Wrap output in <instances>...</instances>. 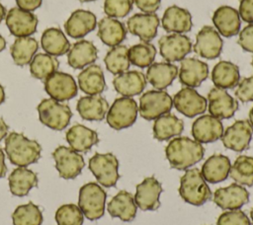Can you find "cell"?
Instances as JSON below:
<instances>
[{"mask_svg":"<svg viewBox=\"0 0 253 225\" xmlns=\"http://www.w3.org/2000/svg\"><path fill=\"white\" fill-rule=\"evenodd\" d=\"M165 155L172 168L188 170L204 158L205 148L195 139L178 136L169 141L165 148Z\"/></svg>","mask_w":253,"mask_h":225,"instance_id":"6da1fadb","label":"cell"},{"mask_svg":"<svg viewBox=\"0 0 253 225\" xmlns=\"http://www.w3.org/2000/svg\"><path fill=\"white\" fill-rule=\"evenodd\" d=\"M5 151L13 165L27 167L40 159L42 147L22 133L11 132L5 138Z\"/></svg>","mask_w":253,"mask_h":225,"instance_id":"7a4b0ae2","label":"cell"},{"mask_svg":"<svg viewBox=\"0 0 253 225\" xmlns=\"http://www.w3.org/2000/svg\"><path fill=\"white\" fill-rule=\"evenodd\" d=\"M180 196L184 201L200 206L211 196V191L198 168L189 169L180 179Z\"/></svg>","mask_w":253,"mask_h":225,"instance_id":"3957f363","label":"cell"},{"mask_svg":"<svg viewBox=\"0 0 253 225\" xmlns=\"http://www.w3.org/2000/svg\"><path fill=\"white\" fill-rule=\"evenodd\" d=\"M107 193L97 183H87L79 189L78 206L89 220H97L105 213Z\"/></svg>","mask_w":253,"mask_h":225,"instance_id":"277c9868","label":"cell"},{"mask_svg":"<svg viewBox=\"0 0 253 225\" xmlns=\"http://www.w3.org/2000/svg\"><path fill=\"white\" fill-rule=\"evenodd\" d=\"M37 110L40 121L53 130H63L72 116V112L67 105L51 98L43 99L38 105Z\"/></svg>","mask_w":253,"mask_h":225,"instance_id":"5b68a950","label":"cell"},{"mask_svg":"<svg viewBox=\"0 0 253 225\" xmlns=\"http://www.w3.org/2000/svg\"><path fill=\"white\" fill-rule=\"evenodd\" d=\"M138 107L132 98H118L109 108L106 115L107 122L116 130L127 128L135 122Z\"/></svg>","mask_w":253,"mask_h":225,"instance_id":"8992f818","label":"cell"},{"mask_svg":"<svg viewBox=\"0 0 253 225\" xmlns=\"http://www.w3.org/2000/svg\"><path fill=\"white\" fill-rule=\"evenodd\" d=\"M118 169L119 161L113 153H95L89 160V170L98 183L105 188L116 186L120 179Z\"/></svg>","mask_w":253,"mask_h":225,"instance_id":"52a82bcc","label":"cell"},{"mask_svg":"<svg viewBox=\"0 0 253 225\" xmlns=\"http://www.w3.org/2000/svg\"><path fill=\"white\" fill-rule=\"evenodd\" d=\"M173 107V99L163 90L146 91L139 99L138 112L142 118L153 120L168 113Z\"/></svg>","mask_w":253,"mask_h":225,"instance_id":"ba28073f","label":"cell"},{"mask_svg":"<svg viewBox=\"0 0 253 225\" xmlns=\"http://www.w3.org/2000/svg\"><path fill=\"white\" fill-rule=\"evenodd\" d=\"M52 157L59 177L65 180L75 179L85 166L83 156L70 147L58 146L52 152Z\"/></svg>","mask_w":253,"mask_h":225,"instance_id":"9c48e42d","label":"cell"},{"mask_svg":"<svg viewBox=\"0 0 253 225\" xmlns=\"http://www.w3.org/2000/svg\"><path fill=\"white\" fill-rule=\"evenodd\" d=\"M44 90L48 96L57 101L64 102L77 95L78 88L74 78L64 72L55 71L44 79Z\"/></svg>","mask_w":253,"mask_h":225,"instance_id":"30bf717a","label":"cell"},{"mask_svg":"<svg viewBox=\"0 0 253 225\" xmlns=\"http://www.w3.org/2000/svg\"><path fill=\"white\" fill-rule=\"evenodd\" d=\"M158 44L160 54L167 62L181 61L193 49L190 38L182 34L163 36L158 40Z\"/></svg>","mask_w":253,"mask_h":225,"instance_id":"8fae6325","label":"cell"},{"mask_svg":"<svg viewBox=\"0 0 253 225\" xmlns=\"http://www.w3.org/2000/svg\"><path fill=\"white\" fill-rule=\"evenodd\" d=\"M253 134V126L247 119L236 120L223 130L222 144L235 152H242L249 147Z\"/></svg>","mask_w":253,"mask_h":225,"instance_id":"7c38bea8","label":"cell"},{"mask_svg":"<svg viewBox=\"0 0 253 225\" xmlns=\"http://www.w3.org/2000/svg\"><path fill=\"white\" fill-rule=\"evenodd\" d=\"M173 106L185 116L194 117L206 112L208 102L194 88L185 87L175 94Z\"/></svg>","mask_w":253,"mask_h":225,"instance_id":"4fadbf2b","label":"cell"},{"mask_svg":"<svg viewBox=\"0 0 253 225\" xmlns=\"http://www.w3.org/2000/svg\"><path fill=\"white\" fill-rule=\"evenodd\" d=\"M5 19L10 33L17 38L30 37L37 31L38 18L32 12L14 7L8 11Z\"/></svg>","mask_w":253,"mask_h":225,"instance_id":"5bb4252c","label":"cell"},{"mask_svg":"<svg viewBox=\"0 0 253 225\" xmlns=\"http://www.w3.org/2000/svg\"><path fill=\"white\" fill-rule=\"evenodd\" d=\"M222 45L223 41L218 32L211 26H204L197 34L193 49L204 58L214 59L219 56Z\"/></svg>","mask_w":253,"mask_h":225,"instance_id":"9a60e30c","label":"cell"},{"mask_svg":"<svg viewBox=\"0 0 253 225\" xmlns=\"http://www.w3.org/2000/svg\"><path fill=\"white\" fill-rule=\"evenodd\" d=\"M209 112L218 119L230 118L238 110V102L224 89L212 88L208 94Z\"/></svg>","mask_w":253,"mask_h":225,"instance_id":"2e32d148","label":"cell"},{"mask_svg":"<svg viewBox=\"0 0 253 225\" xmlns=\"http://www.w3.org/2000/svg\"><path fill=\"white\" fill-rule=\"evenodd\" d=\"M159 24V18L154 13H136L126 21L127 31L145 42L156 37Z\"/></svg>","mask_w":253,"mask_h":225,"instance_id":"e0dca14e","label":"cell"},{"mask_svg":"<svg viewBox=\"0 0 253 225\" xmlns=\"http://www.w3.org/2000/svg\"><path fill=\"white\" fill-rule=\"evenodd\" d=\"M162 192L161 184L154 178H145L136 186L134 202L141 210H156L160 206L159 196Z\"/></svg>","mask_w":253,"mask_h":225,"instance_id":"ac0fdd59","label":"cell"},{"mask_svg":"<svg viewBox=\"0 0 253 225\" xmlns=\"http://www.w3.org/2000/svg\"><path fill=\"white\" fill-rule=\"evenodd\" d=\"M222 133V122L211 114L201 115L192 124V135L200 143L214 142L221 138Z\"/></svg>","mask_w":253,"mask_h":225,"instance_id":"d6986e66","label":"cell"},{"mask_svg":"<svg viewBox=\"0 0 253 225\" xmlns=\"http://www.w3.org/2000/svg\"><path fill=\"white\" fill-rule=\"evenodd\" d=\"M249 200L247 189L238 184H231L225 188H217L213 193V202L221 209L236 210Z\"/></svg>","mask_w":253,"mask_h":225,"instance_id":"ffe728a7","label":"cell"},{"mask_svg":"<svg viewBox=\"0 0 253 225\" xmlns=\"http://www.w3.org/2000/svg\"><path fill=\"white\" fill-rule=\"evenodd\" d=\"M209 76V66L197 58H184L181 60L179 80L186 87H199Z\"/></svg>","mask_w":253,"mask_h":225,"instance_id":"44dd1931","label":"cell"},{"mask_svg":"<svg viewBox=\"0 0 253 225\" xmlns=\"http://www.w3.org/2000/svg\"><path fill=\"white\" fill-rule=\"evenodd\" d=\"M212 23L218 34L225 38L236 36L240 32V16L236 9L230 6L218 7L212 15Z\"/></svg>","mask_w":253,"mask_h":225,"instance_id":"7402d4cb","label":"cell"},{"mask_svg":"<svg viewBox=\"0 0 253 225\" xmlns=\"http://www.w3.org/2000/svg\"><path fill=\"white\" fill-rule=\"evenodd\" d=\"M161 25L167 33H188L193 27L192 15L188 10L177 5H173L165 10L161 20Z\"/></svg>","mask_w":253,"mask_h":225,"instance_id":"603a6c76","label":"cell"},{"mask_svg":"<svg viewBox=\"0 0 253 225\" xmlns=\"http://www.w3.org/2000/svg\"><path fill=\"white\" fill-rule=\"evenodd\" d=\"M97 26L96 16L87 10L74 11L64 24L66 34L72 38H82Z\"/></svg>","mask_w":253,"mask_h":225,"instance_id":"cb8c5ba5","label":"cell"},{"mask_svg":"<svg viewBox=\"0 0 253 225\" xmlns=\"http://www.w3.org/2000/svg\"><path fill=\"white\" fill-rule=\"evenodd\" d=\"M115 90L123 97L136 96L145 89L146 77L141 71L131 70L117 75L113 80Z\"/></svg>","mask_w":253,"mask_h":225,"instance_id":"d4e9b609","label":"cell"},{"mask_svg":"<svg viewBox=\"0 0 253 225\" xmlns=\"http://www.w3.org/2000/svg\"><path fill=\"white\" fill-rule=\"evenodd\" d=\"M76 110L85 120L100 121L105 118L109 111L107 100L100 95L81 97L76 105Z\"/></svg>","mask_w":253,"mask_h":225,"instance_id":"484cf974","label":"cell"},{"mask_svg":"<svg viewBox=\"0 0 253 225\" xmlns=\"http://www.w3.org/2000/svg\"><path fill=\"white\" fill-rule=\"evenodd\" d=\"M70 148L76 152L85 153L99 142L98 133L83 124H74L65 134Z\"/></svg>","mask_w":253,"mask_h":225,"instance_id":"4316f807","label":"cell"},{"mask_svg":"<svg viewBox=\"0 0 253 225\" xmlns=\"http://www.w3.org/2000/svg\"><path fill=\"white\" fill-rule=\"evenodd\" d=\"M231 168L230 160L222 154H213L209 157L202 166L201 174L206 182L216 184L224 181Z\"/></svg>","mask_w":253,"mask_h":225,"instance_id":"83f0119b","label":"cell"},{"mask_svg":"<svg viewBox=\"0 0 253 225\" xmlns=\"http://www.w3.org/2000/svg\"><path fill=\"white\" fill-rule=\"evenodd\" d=\"M98 49L90 40L76 41L67 52V62L74 69H82L97 60Z\"/></svg>","mask_w":253,"mask_h":225,"instance_id":"f1b7e54d","label":"cell"},{"mask_svg":"<svg viewBox=\"0 0 253 225\" xmlns=\"http://www.w3.org/2000/svg\"><path fill=\"white\" fill-rule=\"evenodd\" d=\"M108 212L112 217H118L122 221H132L136 215L137 206L134 198L126 190H120L108 203Z\"/></svg>","mask_w":253,"mask_h":225,"instance_id":"f546056e","label":"cell"},{"mask_svg":"<svg viewBox=\"0 0 253 225\" xmlns=\"http://www.w3.org/2000/svg\"><path fill=\"white\" fill-rule=\"evenodd\" d=\"M78 85L85 94L100 95L106 89L104 72L99 65L91 64L78 74Z\"/></svg>","mask_w":253,"mask_h":225,"instance_id":"4dcf8cb0","label":"cell"},{"mask_svg":"<svg viewBox=\"0 0 253 225\" xmlns=\"http://www.w3.org/2000/svg\"><path fill=\"white\" fill-rule=\"evenodd\" d=\"M178 75V67L170 62H156L148 66L146 80L157 90H164Z\"/></svg>","mask_w":253,"mask_h":225,"instance_id":"1f68e13d","label":"cell"},{"mask_svg":"<svg viewBox=\"0 0 253 225\" xmlns=\"http://www.w3.org/2000/svg\"><path fill=\"white\" fill-rule=\"evenodd\" d=\"M8 181L10 191L16 196H25L33 188L38 186L37 174L26 167L14 169Z\"/></svg>","mask_w":253,"mask_h":225,"instance_id":"d6a6232c","label":"cell"},{"mask_svg":"<svg viewBox=\"0 0 253 225\" xmlns=\"http://www.w3.org/2000/svg\"><path fill=\"white\" fill-rule=\"evenodd\" d=\"M211 80L217 88L233 89L240 81L239 68L230 61L221 60L214 65L211 71Z\"/></svg>","mask_w":253,"mask_h":225,"instance_id":"836d02e7","label":"cell"},{"mask_svg":"<svg viewBox=\"0 0 253 225\" xmlns=\"http://www.w3.org/2000/svg\"><path fill=\"white\" fill-rule=\"evenodd\" d=\"M126 36L125 25L115 18L105 17L98 23V37L108 46L121 44Z\"/></svg>","mask_w":253,"mask_h":225,"instance_id":"e575fe53","label":"cell"},{"mask_svg":"<svg viewBox=\"0 0 253 225\" xmlns=\"http://www.w3.org/2000/svg\"><path fill=\"white\" fill-rule=\"evenodd\" d=\"M153 137L158 141L169 140L179 136L184 130V121L172 113H165L154 120Z\"/></svg>","mask_w":253,"mask_h":225,"instance_id":"d590c367","label":"cell"},{"mask_svg":"<svg viewBox=\"0 0 253 225\" xmlns=\"http://www.w3.org/2000/svg\"><path fill=\"white\" fill-rule=\"evenodd\" d=\"M41 45L47 54L52 56L66 54L71 47L63 32L57 28H49L42 33Z\"/></svg>","mask_w":253,"mask_h":225,"instance_id":"8d00e7d4","label":"cell"},{"mask_svg":"<svg viewBox=\"0 0 253 225\" xmlns=\"http://www.w3.org/2000/svg\"><path fill=\"white\" fill-rule=\"evenodd\" d=\"M38 49V40L31 37H25L15 39L10 47V52L15 64L24 66L32 61Z\"/></svg>","mask_w":253,"mask_h":225,"instance_id":"74e56055","label":"cell"},{"mask_svg":"<svg viewBox=\"0 0 253 225\" xmlns=\"http://www.w3.org/2000/svg\"><path fill=\"white\" fill-rule=\"evenodd\" d=\"M104 62L106 68L115 75H119L127 71L130 65L127 46L123 44L113 46L107 52L104 58Z\"/></svg>","mask_w":253,"mask_h":225,"instance_id":"f35d334b","label":"cell"},{"mask_svg":"<svg viewBox=\"0 0 253 225\" xmlns=\"http://www.w3.org/2000/svg\"><path fill=\"white\" fill-rule=\"evenodd\" d=\"M58 66L59 62L55 56L47 53H38L30 62V72L33 77L44 80L54 73L58 69Z\"/></svg>","mask_w":253,"mask_h":225,"instance_id":"ab89813d","label":"cell"},{"mask_svg":"<svg viewBox=\"0 0 253 225\" xmlns=\"http://www.w3.org/2000/svg\"><path fill=\"white\" fill-rule=\"evenodd\" d=\"M230 178L237 184L253 186V157L240 155L236 158L229 171Z\"/></svg>","mask_w":253,"mask_h":225,"instance_id":"60d3db41","label":"cell"},{"mask_svg":"<svg viewBox=\"0 0 253 225\" xmlns=\"http://www.w3.org/2000/svg\"><path fill=\"white\" fill-rule=\"evenodd\" d=\"M14 225H42V213L38 205L33 202L16 207L12 214Z\"/></svg>","mask_w":253,"mask_h":225,"instance_id":"b9f144b4","label":"cell"},{"mask_svg":"<svg viewBox=\"0 0 253 225\" xmlns=\"http://www.w3.org/2000/svg\"><path fill=\"white\" fill-rule=\"evenodd\" d=\"M156 56V48L150 42L142 41L128 48V58L131 64L145 68L150 66Z\"/></svg>","mask_w":253,"mask_h":225,"instance_id":"7bdbcfd3","label":"cell"},{"mask_svg":"<svg viewBox=\"0 0 253 225\" xmlns=\"http://www.w3.org/2000/svg\"><path fill=\"white\" fill-rule=\"evenodd\" d=\"M57 225H82L84 215L79 206L68 203L59 206L54 215Z\"/></svg>","mask_w":253,"mask_h":225,"instance_id":"ee69618b","label":"cell"},{"mask_svg":"<svg viewBox=\"0 0 253 225\" xmlns=\"http://www.w3.org/2000/svg\"><path fill=\"white\" fill-rule=\"evenodd\" d=\"M133 0H105L104 12L107 17L124 18L132 10Z\"/></svg>","mask_w":253,"mask_h":225,"instance_id":"f6af8a7d","label":"cell"},{"mask_svg":"<svg viewBox=\"0 0 253 225\" xmlns=\"http://www.w3.org/2000/svg\"><path fill=\"white\" fill-rule=\"evenodd\" d=\"M216 225H251L248 216L239 209L228 210L219 215Z\"/></svg>","mask_w":253,"mask_h":225,"instance_id":"bcb514c9","label":"cell"},{"mask_svg":"<svg viewBox=\"0 0 253 225\" xmlns=\"http://www.w3.org/2000/svg\"><path fill=\"white\" fill-rule=\"evenodd\" d=\"M237 86L235 90L236 98L243 103L253 102V76L244 78Z\"/></svg>","mask_w":253,"mask_h":225,"instance_id":"7dc6e473","label":"cell"},{"mask_svg":"<svg viewBox=\"0 0 253 225\" xmlns=\"http://www.w3.org/2000/svg\"><path fill=\"white\" fill-rule=\"evenodd\" d=\"M238 44L245 51L253 53V24L247 25L239 32Z\"/></svg>","mask_w":253,"mask_h":225,"instance_id":"c3c4849f","label":"cell"},{"mask_svg":"<svg viewBox=\"0 0 253 225\" xmlns=\"http://www.w3.org/2000/svg\"><path fill=\"white\" fill-rule=\"evenodd\" d=\"M238 13L246 23H253V0H241Z\"/></svg>","mask_w":253,"mask_h":225,"instance_id":"681fc988","label":"cell"},{"mask_svg":"<svg viewBox=\"0 0 253 225\" xmlns=\"http://www.w3.org/2000/svg\"><path fill=\"white\" fill-rule=\"evenodd\" d=\"M136 7L144 13L156 12L161 4V0H133Z\"/></svg>","mask_w":253,"mask_h":225,"instance_id":"f907efd6","label":"cell"},{"mask_svg":"<svg viewBox=\"0 0 253 225\" xmlns=\"http://www.w3.org/2000/svg\"><path fill=\"white\" fill-rule=\"evenodd\" d=\"M18 8L32 12L42 5V0H15Z\"/></svg>","mask_w":253,"mask_h":225,"instance_id":"816d5d0a","label":"cell"},{"mask_svg":"<svg viewBox=\"0 0 253 225\" xmlns=\"http://www.w3.org/2000/svg\"><path fill=\"white\" fill-rule=\"evenodd\" d=\"M7 172V167L5 164V154L3 150L0 148V178L5 177Z\"/></svg>","mask_w":253,"mask_h":225,"instance_id":"f5cc1de1","label":"cell"},{"mask_svg":"<svg viewBox=\"0 0 253 225\" xmlns=\"http://www.w3.org/2000/svg\"><path fill=\"white\" fill-rule=\"evenodd\" d=\"M8 125L6 124V122L4 121V119L2 117H0V141L6 137L7 132H8Z\"/></svg>","mask_w":253,"mask_h":225,"instance_id":"db71d44e","label":"cell"},{"mask_svg":"<svg viewBox=\"0 0 253 225\" xmlns=\"http://www.w3.org/2000/svg\"><path fill=\"white\" fill-rule=\"evenodd\" d=\"M6 9H5V7L0 3V23L2 22V20L6 17Z\"/></svg>","mask_w":253,"mask_h":225,"instance_id":"11a10c76","label":"cell"},{"mask_svg":"<svg viewBox=\"0 0 253 225\" xmlns=\"http://www.w3.org/2000/svg\"><path fill=\"white\" fill-rule=\"evenodd\" d=\"M5 101V91L2 85H0V105Z\"/></svg>","mask_w":253,"mask_h":225,"instance_id":"9f6ffc18","label":"cell"},{"mask_svg":"<svg viewBox=\"0 0 253 225\" xmlns=\"http://www.w3.org/2000/svg\"><path fill=\"white\" fill-rule=\"evenodd\" d=\"M5 46H6V40H5V38L0 35V52L5 48Z\"/></svg>","mask_w":253,"mask_h":225,"instance_id":"6f0895ef","label":"cell"},{"mask_svg":"<svg viewBox=\"0 0 253 225\" xmlns=\"http://www.w3.org/2000/svg\"><path fill=\"white\" fill-rule=\"evenodd\" d=\"M249 121H250L251 125L253 126V107H252V109L249 112Z\"/></svg>","mask_w":253,"mask_h":225,"instance_id":"680465c9","label":"cell"},{"mask_svg":"<svg viewBox=\"0 0 253 225\" xmlns=\"http://www.w3.org/2000/svg\"><path fill=\"white\" fill-rule=\"evenodd\" d=\"M250 217H251V220H252V224H253V208L251 209L250 211Z\"/></svg>","mask_w":253,"mask_h":225,"instance_id":"91938a15","label":"cell"},{"mask_svg":"<svg viewBox=\"0 0 253 225\" xmlns=\"http://www.w3.org/2000/svg\"><path fill=\"white\" fill-rule=\"evenodd\" d=\"M80 2H91V1H95V0H78Z\"/></svg>","mask_w":253,"mask_h":225,"instance_id":"94428289","label":"cell"},{"mask_svg":"<svg viewBox=\"0 0 253 225\" xmlns=\"http://www.w3.org/2000/svg\"><path fill=\"white\" fill-rule=\"evenodd\" d=\"M251 64H252V67H253V59H252V62H251Z\"/></svg>","mask_w":253,"mask_h":225,"instance_id":"6125c7cd","label":"cell"}]
</instances>
